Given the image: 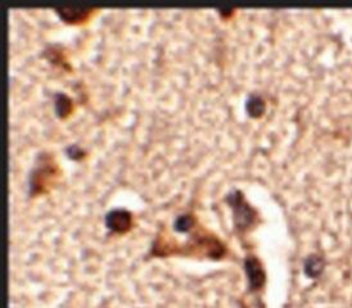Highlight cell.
<instances>
[{
	"mask_svg": "<svg viewBox=\"0 0 352 308\" xmlns=\"http://www.w3.org/2000/svg\"><path fill=\"white\" fill-rule=\"evenodd\" d=\"M56 171L50 164L41 166L35 170V173L31 175L30 182V192L32 195H38L40 192H44L50 186V182L54 179Z\"/></svg>",
	"mask_w": 352,
	"mask_h": 308,
	"instance_id": "6da1fadb",
	"label": "cell"
},
{
	"mask_svg": "<svg viewBox=\"0 0 352 308\" xmlns=\"http://www.w3.org/2000/svg\"><path fill=\"white\" fill-rule=\"evenodd\" d=\"M72 103L69 100V96L63 94H57L56 96V112L59 117H66L71 112Z\"/></svg>",
	"mask_w": 352,
	"mask_h": 308,
	"instance_id": "5b68a950",
	"label": "cell"
},
{
	"mask_svg": "<svg viewBox=\"0 0 352 308\" xmlns=\"http://www.w3.org/2000/svg\"><path fill=\"white\" fill-rule=\"evenodd\" d=\"M59 17L63 21L67 22H76L81 21L88 16L89 10H78V8H63V10H57Z\"/></svg>",
	"mask_w": 352,
	"mask_h": 308,
	"instance_id": "3957f363",
	"label": "cell"
},
{
	"mask_svg": "<svg viewBox=\"0 0 352 308\" xmlns=\"http://www.w3.org/2000/svg\"><path fill=\"white\" fill-rule=\"evenodd\" d=\"M263 102L258 99V98H252L251 100H250V103H248V111H250V113H252V115H260L261 113V111H263V104H261Z\"/></svg>",
	"mask_w": 352,
	"mask_h": 308,
	"instance_id": "8992f818",
	"label": "cell"
},
{
	"mask_svg": "<svg viewBox=\"0 0 352 308\" xmlns=\"http://www.w3.org/2000/svg\"><path fill=\"white\" fill-rule=\"evenodd\" d=\"M67 153H69V157L74 158V160H80L81 157H84V152H82L78 146H76V145L69 146V149H67Z\"/></svg>",
	"mask_w": 352,
	"mask_h": 308,
	"instance_id": "52a82bcc",
	"label": "cell"
},
{
	"mask_svg": "<svg viewBox=\"0 0 352 308\" xmlns=\"http://www.w3.org/2000/svg\"><path fill=\"white\" fill-rule=\"evenodd\" d=\"M106 226L118 234L126 232L133 226V216L126 210H112L106 216Z\"/></svg>",
	"mask_w": 352,
	"mask_h": 308,
	"instance_id": "7a4b0ae2",
	"label": "cell"
},
{
	"mask_svg": "<svg viewBox=\"0 0 352 308\" xmlns=\"http://www.w3.org/2000/svg\"><path fill=\"white\" fill-rule=\"evenodd\" d=\"M196 225V219L195 216L186 213V214H180L176 217L174 222V229L179 232H188L193 226Z\"/></svg>",
	"mask_w": 352,
	"mask_h": 308,
	"instance_id": "277c9868",
	"label": "cell"
}]
</instances>
